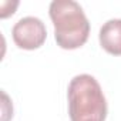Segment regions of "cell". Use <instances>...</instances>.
Listing matches in <instances>:
<instances>
[{"instance_id":"cell-1","label":"cell","mask_w":121,"mask_h":121,"mask_svg":"<svg viewBox=\"0 0 121 121\" xmlns=\"http://www.w3.org/2000/svg\"><path fill=\"white\" fill-rule=\"evenodd\" d=\"M48 13L54 24V39L61 48L74 50L87 41L90 23L77 2L54 0L50 3Z\"/></svg>"},{"instance_id":"cell-2","label":"cell","mask_w":121,"mask_h":121,"mask_svg":"<svg viewBox=\"0 0 121 121\" xmlns=\"http://www.w3.org/2000/svg\"><path fill=\"white\" fill-rule=\"evenodd\" d=\"M69 114L71 121H104L107 101L101 86L90 74H78L69 84Z\"/></svg>"},{"instance_id":"cell-3","label":"cell","mask_w":121,"mask_h":121,"mask_svg":"<svg viewBox=\"0 0 121 121\" xmlns=\"http://www.w3.org/2000/svg\"><path fill=\"white\" fill-rule=\"evenodd\" d=\"M13 41L17 47L24 50H34L43 46L47 37V30L44 23L39 17L27 16L20 19L12 30Z\"/></svg>"},{"instance_id":"cell-4","label":"cell","mask_w":121,"mask_h":121,"mask_svg":"<svg viewBox=\"0 0 121 121\" xmlns=\"http://www.w3.org/2000/svg\"><path fill=\"white\" fill-rule=\"evenodd\" d=\"M101 47L114 56H121V19H111L105 22L100 29Z\"/></svg>"}]
</instances>
